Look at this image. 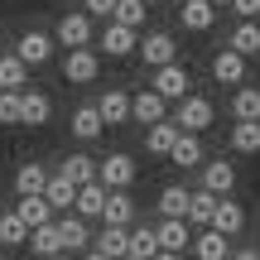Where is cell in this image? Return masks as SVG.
<instances>
[{"label": "cell", "instance_id": "obj_31", "mask_svg": "<svg viewBox=\"0 0 260 260\" xmlns=\"http://www.w3.org/2000/svg\"><path fill=\"white\" fill-rule=\"evenodd\" d=\"M44 198H48V207H53V212H73V198H77V183H68V178L48 174V183H44Z\"/></svg>", "mask_w": 260, "mask_h": 260}, {"label": "cell", "instance_id": "obj_46", "mask_svg": "<svg viewBox=\"0 0 260 260\" xmlns=\"http://www.w3.org/2000/svg\"><path fill=\"white\" fill-rule=\"evenodd\" d=\"M44 260H68V255H44Z\"/></svg>", "mask_w": 260, "mask_h": 260}, {"label": "cell", "instance_id": "obj_39", "mask_svg": "<svg viewBox=\"0 0 260 260\" xmlns=\"http://www.w3.org/2000/svg\"><path fill=\"white\" fill-rule=\"evenodd\" d=\"M0 125H19V92H0Z\"/></svg>", "mask_w": 260, "mask_h": 260}, {"label": "cell", "instance_id": "obj_16", "mask_svg": "<svg viewBox=\"0 0 260 260\" xmlns=\"http://www.w3.org/2000/svg\"><path fill=\"white\" fill-rule=\"evenodd\" d=\"M96 111H102L106 130L111 125H130V92L125 87H106V92L96 96Z\"/></svg>", "mask_w": 260, "mask_h": 260}, {"label": "cell", "instance_id": "obj_43", "mask_svg": "<svg viewBox=\"0 0 260 260\" xmlns=\"http://www.w3.org/2000/svg\"><path fill=\"white\" fill-rule=\"evenodd\" d=\"M154 260H183V255H178V251H159Z\"/></svg>", "mask_w": 260, "mask_h": 260}, {"label": "cell", "instance_id": "obj_20", "mask_svg": "<svg viewBox=\"0 0 260 260\" xmlns=\"http://www.w3.org/2000/svg\"><path fill=\"white\" fill-rule=\"evenodd\" d=\"M198 260H226L232 255V236L212 232V226H203V232H193V246H188Z\"/></svg>", "mask_w": 260, "mask_h": 260}, {"label": "cell", "instance_id": "obj_25", "mask_svg": "<svg viewBox=\"0 0 260 260\" xmlns=\"http://www.w3.org/2000/svg\"><path fill=\"white\" fill-rule=\"evenodd\" d=\"M53 174H58V178H68V183H92V178H96V159L77 149V154H63V159H58Z\"/></svg>", "mask_w": 260, "mask_h": 260}, {"label": "cell", "instance_id": "obj_22", "mask_svg": "<svg viewBox=\"0 0 260 260\" xmlns=\"http://www.w3.org/2000/svg\"><path fill=\"white\" fill-rule=\"evenodd\" d=\"M169 159H174L178 169H198V164L207 159L203 135H193V130H178V140H174V149H169Z\"/></svg>", "mask_w": 260, "mask_h": 260}, {"label": "cell", "instance_id": "obj_7", "mask_svg": "<svg viewBox=\"0 0 260 260\" xmlns=\"http://www.w3.org/2000/svg\"><path fill=\"white\" fill-rule=\"evenodd\" d=\"M135 53L145 58V68H164V63H178V44L169 29H154V34H145L135 44Z\"/></svg>", "mask_w": 260, "mask_h": 260}, {"label": "cell", "instance_id": "obj_49", "mask_svg": "<svg viewBox=\"0 0 260 260\" xmlns=\"http://www.w3.org/2000/svg\"><path fill=\"white\" fill-rule=\"evenodd\" d=\"M145 5H154V0H145Z\"/></svg>", "mask_w": 260, "mask_h": 260}, {"label": "cell", "instance_id": "obj_9", "mask_svg": "<svg viewBox=\"0 0 260 260\" xmlns=\"http://www.w3.org/2000/svg\"><path fill=\"white\" fill-rule=\"evenodd\" d=\"M68 130H73V140H82V145L102 140V135H106V121H102V111H96V102L73 106V116H68Z\"/></svg>", "mask_w": 260, "mask_h": 260}, {"label": "cell", "instance_id": "obj_2", "mask_svg": "<svg viewBox=\"0 0 260 260\" xmlns=\"http://www.w3.org/2000/svg\"><path fill=\"white\" fill-rule=\"evenodd\" d=\"M96 53L102 58H130L135 53V44H140V29H125V24H116V19H106L102 29H96Z\"/></svg>", "mask_w": 260, "mask_h": 260}, {"label": "cell", "instance_id": "obj_50", "mask_svg": "<svg viewBox=\"0 0 260 260\" xmlns=\"http://www.w3.org/2000/svg\"><path fill=\"white\" fill-rule=\"evenodd\" d=\"M0 260H5V255H0Z\"/></svg>", "mask_w": 260, "mask_h": 260}, {"label": "cell", "instance_id": "obj_12", "mask_svg": "<svg viewBox=\"0 0 260 260\" xmlns=\"http://www.w3.org/2000/svg\"><path fill=\"white\" fill-rule=\"evenodd\" d=\"M154 236H159V251H178V255H183L188 246H193V226H188V217H159Z\"/></svg>", "mask_w": 260, "mask_h": 260}, {"label": "cell", "instance_id": "obj_37", "mask_svg": "<svg viewBox=\"0 0 260 260\" xmlns=\"http://www.w3.org/2000/svg\"><path fill=\"white\" fill-rule=\"evenodd\" d=\"M130 255H140V260H154V255H159L154 226H130Z\"/></svg>", "mask_w": 260, "mask_h": 260}, {"label": "cell", "instance_id": "obj_33", "mask_svg": "<svg viewBox=\"0 0 260 260\" xmlns=\"http://www.w3.org/2000/svg\"><path fill=\"white\" fill-rule=\"evenodd\" d=\"M188 198L193 193H188L183 183H169L164 193L154 198V207H159V217H188Z\"/></svg>", "mask_w": 260, "mask_h": 260}, {"label": "cell", "instance_id": "obj_41", "mask_svg": "<svg viewBox=\"0 0 260 260\" xmlns=\"http://www.w3.org/2000/svg\"><path fill=\"white\" fill-rule=\"evenodd\" d=\"M236 19H260V0H232Z\"/></svg>", "mask_w": 260, "mask_h": 260}, {"label": "cell", "instance_id": "obj_32", "mask_svg": "<svg viewBox=\"0 0 260 260\" xmlns=\"http://www.w3.org/2000/svg\"><path fill=\"white\" fill-rule=\"evenodd\" d=\"M29 251H34L39 260H44V255H63V241H58V226L53 222H44V226H34V232H29Z\"/></svg>", "mask_w": 260, "mask_h": 260}, {"label": "cell", "instance_id": "obj_28", "mask_svg": "<svg viewBox=\"0 0 260 260\" xmlns=\"http://www.w3.org/2000/svg\"><path fill=\"white\" fill-rule=\"evenodd\" d=\"M29 82V68L19 63V53L10 48V53H0V92H24Z\"/></svg>", "mask_w": 260, "mask_h": 260}, {"label": "cell", "instance_id": "obj_34", "mask_svg": "<svg viewBox=\"0 0 260 260\" xmlns=\"http://www.w3.org/2000/svg\"><path fill=\"white\" fill-rule=\"evenodd\" d=\"M44 183H48V169H44V164H19V174H15V193H19V198L44 193Z\"/></svg>", "mask_w": 260, "mask_h": 260}, {"label": "cell", "instance_id": "obj_40", "mask_svg": "<svg viewBox=\"0 0 260 260\" xmlns=\"http://www.w3.org/2000/svg\"><path fill=\"white\" fill-rule=\"evenodd\" d=\"M82 10L92 19H111V10H116V0H82Z\"/></svg>", "mask_w": 260, "mask_h": 260}, {"label": "cell", "instance_id": "obj_42", "mask_svg": "<svg viewBox=\"0 0 260 260\" xmlns=\"http://www.w3.org/2000/svg\"><path fill=\"white\" fill-rule=\"evenodd\" d=\"M226 260H260V251H255V246H232Z\"/></svg>", "mask_w": 260, "mask_h": 260}, {"label": "cell", "instance_id": "obj_6", "mask_svg": "<svg viewBox=\"0 0 260 260\" xmlns=\"http://www.w3.org/2000/svg\"><path fill=\"white\" fill-rule=\"evenodd\" d=\"M15 53H19V63H24V68L53 63V34H48V29H24L19 44H15Z\"/></svg>", "mask_w": 260, "mask_h": 260}, {"label": "cell", "instance_id": "obj_5", "mask_svg": "<svg viewBox=\"0 0 260 260\" xmlns=\"http://www.w3.org/2000/svg\"><path fill=\"white\" fill-rule=\"evenodd\" d=\"M212 102H207V96H198V92H188L183 102H174V125L178 130H193V135H203L207 125H212Z\"/></svg>", "mask_w": 260, "mask_h": 260}, {"label": "cell", "instance_id": "obj_26", "mask_svg": "<svg viewBox=\"0 0 260 260\" xmlns=\"http://www.w3.org/2000/svg\"><path fill=\"white\" fill-rule=\"evenodd\" d=\"M226 48H236L241 58H260V19H241L226 39Z\"/></svg>", "mask_w": 260, "mask_h": 260}, {"label": "cell", "instance_id": "obj_38", "mask_svg": "<svg viewBox=\"0 0 260 260\" xmlns=\"http://www.w3.org/2000/svg\"><path fill=\"white\" fill-rule=\"evenodd\" d=\"M29 241V226L19 222V212L10 207V212H0V246H24Z\"/></svg>", "mask_w": 260, "mask_h": 260}, {"label": "cell", "instance_id": "obj_3", "mask_svg": "<svg viewBox=\"0 0 260 260\" xmlns=\"http://www.w3.org/2000/svg\"><path fill=\"white\" fill-rule=\"evenodd\" d=\"M149 87H154L164 102H183L193 92V77H188L183 63H164V68H149Z\"/></svg>", "mask_w": 260, "mask_h": 260}, {"label": "cell", "instance_id": "obj_15", "mask_svg": "<svg viewBox=\"0 0 260 260\" xmlns=\"http://www.w3.org/2000/svg\"><path fill=\"white\" fill-rule=\"evenodd\" d=\"M198 169H203V188H207V193L226 198L236 188V164H232V159H203Z\"/></svg>", "mask_w": 260, "mask_h": 260}, {"label": "cell", "instance_id": "obj_4", "mask_svg": "<svg viewBox=\"0 0 260 260\" xmlns=\"http://www.w3.org/2000/svg\"><path fill=\"white\" fill-rule=\"evenodd\" d=\"M96 77H102V53H96L92 44H87V48H68V58H63V82L87 87V82H96Z\"/></svg>", "mask_w": 260, "mask_h": 260}, {"label": "cell", "instance_id": "obj_29", "mask_svg": "<svg viewBox=\"0 0 260 260\" xmlns=\"http://www.w3.org/2000/svg\"><path fill=\"white\" fill-rule=\"evenodd\" d=\"M212 212H217V193H207V188H198V193L188 198V226H193V232H203V226H212Z\"/></svg>", "mask_w": 260, "mask_h": 260}, {"label": "cell", "instance_id": "obj_35", "mask_svg": "<svg viewBox=\"0 0 260 260\" xmlns=\"http://www.w3.org/2000/svg\"><path fill=\"white\" fill-rule=\"evenodd\" d=\"M232 149L236 154H260V121H236L232 125Z\"/></svg>", "mask_w": 260, "mask_h": 260}, {"label": "cell", "instance_id": "obj_13", "mask_svg": "<svg viewBox=\"0 0 260 260\" xmlns=\"http://www.w3.org/2000/svg\"><path fill=\"white\" fill-rule=\"evenodd\" d=\"M246 73H251V58H241L236 48H222V53H212V77L226 87H241Z\"/></svg>", "mask_w": 260, "mask_h": 260}, {"label": "cell", "instance_id": "obj_19", "mask_svg": "<svg viewBox=\"0 0 260 260\" xmlns=\"http://www.w3.org/2000/svg\"><path fill=\"white\" fill-rule=\"evenodd\" d=\"M241 226H246V207L236 203L232 193H226V198H217V212H212V232H222V236H241Z\"/></svg>", "mask_w": 260, "mask_h": 260}, {"label": "cell", "instance_id": "obj_24", "mask_svg": "<svg viewBox=\"0 0 260 260\" xmlns=\"http://www.w3.org/2000/svg\"><path fill=\"white\" fill-rule=\"evenodd\" d=\"M92 251H102L106 260H121V255L130 251V226H111V222H102V232H96Z\"/></svg>", "mask_w": 260, "mask_h": 260}, {"label": "cell", "instance_id": "obj_47", "mask_svg": "<svg viewBox=\"0 0 260 260\" xmlns=\"http://www.w3.org/2000/svg\"><path fill=\"white\" fill-rule=\"evenodd\" d=\"M121 260H140V255H130V251H125V255H121Z\"/></svg>", "mask_w": 260, "mask_h": 260}, {"label": "cell", "instance_id": "obj_11", "mask_svg": "<svg viewBox=\"0 0 260 260\" xmlns=\"http://www.w3.org/2000/svg\"><path fill=\"white\" fill-rule=\"evenodd\" d=\"M53 121V96L48 92H19V125H29V130H39V125H48Z\"/></svg>", "mask_w": 260, "mask_h": 260}, {"label": "cell", "instance_id": "obj_17", "mask_svg": "<svg viewBox=\"0 0 260 260\" xmlns=\"http://www.w3.org/2000/svg\"><path fill=\"white\" fill-rule=\"evenodd\" d=\"M178 24H183L188 34H207V29L217 24V5L212 0H183V5H178Z\"/></svg>", "mask_w": 260, "mask_h": 260}, {"label": "cell", "instance_id": "obj_8", "mask_svg": "<svg viewBox=\"0 0 260 260\" xmlns=\"http://www.w3.org/2000/svg\"><path fill=\"white\" fill-rule=\"evenodd\" d=\"M135 159L125 154V149H116V154H106V159H96V178H102L106 188H130L135 183Z\"/></svg>", "mask_w": 260, "mask_h": 260}, {"label": "cell", "instance_id": "obj_21", "mask_svg": "<svg viewBox=\"0 0 260 260\" xmlns=\"http://www.w3.org/2000/svg\"><path fill=\"white\" fill-rule=\"evenodd\" d=\"M174 140H178V125H174V116H164V121L145 125V154H154V159H169Z\"/></svg>", "mask_w": 260, "mask_h": 260}, {"label": "cell", "instance_id": "obj_23", "mask_svg": "<svg viewBox=\"0 0 260 260\" xmlns=\"http://www.w3.org/2000/svg\"><path fill=\"white\" fill-rule=\"evenodd\" d=\"M102 222H111V226H130L135 222V198H130V188H111V193H106Z\"/></svg>", "mask_w": 260, "mask_h": 260}, {"label": "cell", "instance_id": "obj_44", "mask_svg": "<svg viewBox=\"0 0 260 260\" xmlns=\"http://www.w3.org/2000/svg\"><path fill=\"white\" fill-rule=\"evenodd\" d=\"M87 260H106V255H102V251H87Z\"/></svg>", "mask_w": 260, "mask_h": 260}, {"label": "cell", "instance_id": "obj_14", "mask_svg": "<svg viewBox=\"0 0 260 260\" xmlns=\"http://www.w3.org/2000/svg\"><path fill=\"white\" fill-rule=\"evenodd\" d=\"M106 193H111V188H106L102 178H92V183H77L73 212L82 217V222H96V217H102V207H106Z\"/></svg>", "mask_w": 260, "mask_h": 260}, {"label": "cell", "instance_id": "obj_10", "mask_svg": "<svg viewBox=\"0 0 260 260\" xmlns=\"http://www.w3.org/2000/svg\"><path fill=\"white\" fill-rule=\"evenodd\" d=\"M169 116V102L154 92V87H140V92H130V121L135 125H154Z\"/></svg>", "mask_w": 260, "mask_h": 260}, {"label": "cell", "instance_id": "obj_18", "mask_svg": "<svg viewBox=\"0 0 260 260\" xmlns=\"http://www.w3.org/2000/svg\"><path fill=\"white\" fill-rule=\"evenodd\" d=\"M53 226H58V241H63V255H73V251H87L92 246V232H87V222L77 212H68V217H53Z\"/></svg>", "mask_w": 260, "mask_h": 260}, {"label": "cell", "instance_id": "obj_1", "mask_svg": "<svg viewBox=\"0 0 260 260\" xmlns=\"http://www.w3.org/2000/svg\"><path fill=\"white\" fill-rule=\"evenodd\" d=\"M92 39H96V19L87 10H68L53 29V44H63V48H87Z\"/></svg>", "mask_w": 260, "mask_h": 260}, {"label": "cell", "instance_id": "obj_27", "mask_svg": "<svg viewBox=\"0 0 260 260\" xmlns=\"http://www.w3.org/2000/svg\"><path fill=\"white\" fill-rule=\"evenodd\" d=\"M15 212H19V222H24L29 226V232H34V226H44V222H53V207H48V198L44 193H34V198H19V203H15Z\"/></svg>", "mask_w": 260, "mask_h": 260}, {"label": "cell", "instance_id": "obj_36", "mask_svg": "<svg viewBox=\"0 0 260 260\" xmlns=\"http://www.w3.org/2000/svg\"><path fill=\"white\" fill-rule=\"evenodd\" d=\"M111 19H116V24H125V29H145V19H149V5H145V0H116Z\"/></svg>", "mask_w": 260, "mask_h": 260}, {"label": "cell", "instance_id": "obj_30", "mask_svg": "<svg viewBox=\"0 0 260 260\" xmlns=\"http://www.w3.org/2000/svg\"><path fill=\"white\" fill-rule=\"evenodd\" d=\"M232 121H260V87H236L232 92Z\"/></svg>", "mask_w": 260, "mask_h": 260}, {"label": "cell", "instance_id": "obj_45", "mask_svg": "<svg viewBox=\"0 0 260 260\" xmlns=\"http://www.w3.org/2000/svg\"><path fill=\"white\" fill-rule=\"evenodd\" d=\"M212 5H217V10H222V5H232V0H212Z\"/></svg>", "mask_w": 260, "mask_h": 260}, {"label": "cell", "instance_id": "obj_48", "mask_svg": "<svg viewBox=\"0 0 260 260\" xmlns=\"http://www.w3.org/2000/svg\"><path fill=\"white\" fill-rule=\"evenodd\" d=\"M174 5H183V0H174Z\"/></svg>", "mask_w": 260, "mask_h": 260}]
</instances>
